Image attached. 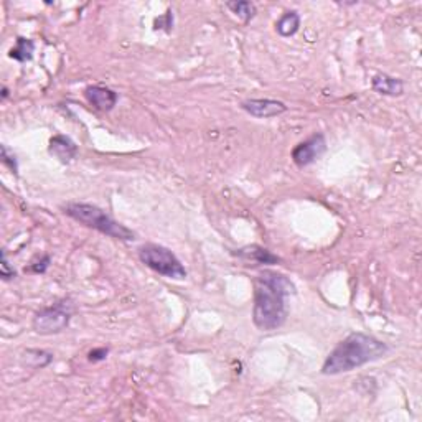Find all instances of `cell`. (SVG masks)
<instances>
[{
	"mask_svg": "<svg viewBox=\"0 0 422 422\" xmlns=\"http://www.w3.org/2000/svg\"><path fill=\"white\" fill-rule=\"evenodd\" d=\"M34 53H35L34 40L19 36L17 43H15V47L10 50L9 56L12 60L19 61V63H25V61H30L34 58Z\"/></svg>",
	"mask_w": 422,
	"mask_h": 422,
	"instance_id": "13",
	"label": "cell"
},
{
	"mask_svg": "<svg viewBox=\"0 0 422 422\" xmlns=\"http://www.w3.org/2000/svg\"><path fill=\"white\" fill-rule=\"evenodd\" d=\"M0 276H2L3 281H10V279L17 277V272L15 269L12 268L9 259H7V253L2 251V264H0Z\"/></svg>",
	"mask_w": 422,
	"mask_h": 422,
	"instance_id": "17",
	"label": "cell"
},
{
	"mask_svg": "<svg viewBox=\"0 0 422 422\" xmlns=\"http://www.w3.org/2000/svg\"><path fill=\"white\" fill-rule=\"evenodd\" d=\"M10 96V91L7 86H2V101H7V97Z\"/></svg>",
	"mask_w": 422,
	"mask_h": 422,
	"instance_id": "20",
	"label": "cell"
},
{
	"mask_svg": "<svg viewBox=\"0 0 422 422\" xmlns=\"http://www.w3.org/2000/svg\"><path fill=\"white\" fill-rule=\"evenodd\" d=\"M139 259L154 272L161 274L163 277L183 281L187 279V269L182 261L170 251L169 248L161 244L147 243L139 248Z\"/></svg>",
	"mask_w": 422,
	"mask_h": 422,
	"instance_id": "4",
	"label": "cell"
},
{
	"mask_svg": "<svg viewBox=\"0 0 422 422\" xmlns=\"http://www.w3.org/2000/svg\"><path fill=\"white\" fill-rule=\"evenodd\" d=\"M28 362L34 364L35 368H45L53 362V355L43 350H27Z\"/></svg>",
	"mask_w": 422,
	"mask_h": 422,
	"instance_id": "15",
	"label": "cell"
},
{
	"mask_svg": "<svg viewBox=\"0 0 422 422\" xmlns=\"http://www.w3.org/2000/svg\"><path fill=\"white\" fill-rule=\"evenodd\" d=\"M301 28V15L296 10H289L276 22V32L284 38L294 36Z\"/></svg>",
	"mask_w": 422,
	"mask_h": 422,
	"instance_id": "12",
	"label": "cell"
},
{
	"mask_svg": "<svg viewBox=\"0 0 422 422\" xmlns=\"http://www.w3.org/2000/svg\"><path fill=\"white\" fill-rule=\"evenodd\" d=\"M327 152V141L325 135L322 132L310 135L304 142L297 144L292 149V161L298 169H305V167L312 165L317 162L323 154Z\"/></svg>",
	"mask_w": 422,
	"mask_h": 422,
	"instance_id": "6",
	"label": "cell"
},
{
	"mask_svg": "<svg viewBox=\"0 0 422 422\" xmlns=\"http://www.w3.org/2000/svg\"><path fill=\"white\" fill-rule=\"evenodd\" d=\"M296 288L284 274L264 270L254 282L253 322L261 331L281 329L288 320V297Z\"/></svg>",
	"mask_w": 422,
	"mask_h": 422,
	"instance_id": "1",
	"label": "cell"
},
{
	"mask_svg": "<svg viewBox=\"0 0 422 422\" xmlns=\"http://www.w3.org/2000/svg\"><path fill=\"white\" fill-rule=\"evenodd\" d=\"M84 97L93 108H96L97 110H102V113H109V110L114 109V106L117 104V93L113 91L110 88H106V86H88L84 89Z\"/></svg>",
	"mask_w": 422,
	"mask_h": 422,
	"instance_id": "8",
	"label": "cell"
},
{
	"mask_svg": "<svg viewBox=\"0 0 422 422\" xmlns=\"http://www.w3.org/2000/svg\"><path fill=\"white\" fill-rule=\"evenodd\" d=\"M2 163L3 165L9 169L12 174L14 175H19V162H17V157H15L14 152H10L9 147H7L5 144H2Z\"/></svg>",
	"mask_w": 422,
	"mask_h": 422,
	"instance_id": "16",
	"label": "cell"
},
{
	"mask_svg": "<svg viewBox=\"0 0 422 422\" xmlns=\"http://www.w3.org/2000/svg\"><path fill=\"white\" fill-rule=\"evenodd\" d=\"M226 7L235 14L237 19L243 20L244 23H249L256 17L257 9L253 2H246V0H236V2H226Z\"/></svg>",
	"mask_w": 422,
	"mask_h": 422,
	"instance_id": "14",
	"label": "cell"
},
{
	"mask_svg": "<svg viewBox=\"0 0 422 422\" xmlns=\"http://www.w3.org/2000/svg\"><path fill=\"white\" fill-rule=\"evenodd\" d=\"M73 312H75V304L69 298H63L56 304L38 310L32 320V327L38 335L61 333L71 322Z\"/></svg>",
	"mask_w": 422,
	"mask_h": 422,
	"instance_id": "5",
	"label": "cell"
},
{
	"mask_svg": "<svg viewBox=\"0 0 422 422\" xmlns=\"http://www.w3.org/2000/svg\"><path fill=\"white\" fill-rule=\"evenodd\" d=\"M48 152L53 157L58 159L61 163H69L78 157V145L75 144L71 137L63 134H56L50 139V145H48Z\"/></svg>",
	"mask_w": 422,
	"mask_h": 422,
	"instance_id": "9",
	"label": "cell"
},
{
	"mask_svg": "<svg viewBox=\"0 0 422 422\" xmlns=\"http://www.w3.org/2000/svg\"><path fill=\"white\" fill-rule=\"evenodd\" d=\"M108 355H109V348L99 347V348H94V350L89 351L88 360L91 363H101V362H104L106 358H108Z\"/></svg>",
	"mask_w": 422,
	"mask_h": 422,
	"instance_id": "19",
	"label": "cell"
},
{
	"mask_svg": "<svg viewBox=\"0 0 422 422\" xmlns=\"http://www.w3.org/2000/svg\"><path fill=\"white\" fill-rule=\"evenodd\" d=\"M371 88L373 91L383 96H401L404 93V83L403 80L395 76H389L386 73H378V75L373 76L371 80Z\"/></svg>",
	"mask_w": 422,
	"mask_h": 422,
	"instance_id": "10",
	"label": "cell"
},
{
	"mask_svg": "<svg viewBox=\"0 0 422 422\" xmlns=\"http://www.w3.org/2000/svg\"><path fill=\"white\" fill-rule=\"evenodd\" d=\"M65 215L73 218L78 223L84 224V226L96 229V231L102 233V235L114 237L119 241H134L135 233L132 229H129L124 224H121L116 221L113 216H109L108 213L101 208L94 207L89 203H68L63 208Z\"/></svg>",
	"mask_w": 422,
	"mask_h": 422,
	"instance_id": "3",
	"label": "cell"
},
{
	"mask_svg": "<svg viewBox=\"0 0 422 422\" xmlns=\"http://www.w3.org/2000/svg\"><path fill=\"white\" fill-rule=\"evenodd\" d=\"M389 347L371 335L355 331L343 338L322 364V373L327 376L342 375L362 368L366 363L383 358Z\"/></svg>",
	"mask_w": 422,
	"mask_h": 422,
	"instance_id": "2",
	"label": "cell"
},
{
	"mask_svg": "<svg viewBox=\"0 0 422 422\" xmlns=\"http://www.w3.org/2000/svg\"><path fill=\"white\" fill-rule=\"evenodd\" d=\"M235 254L237 257H241V259L257 262V264H277V262H281V257H277L276 254H272L266 248H261V246L257 244L237 249Z\"/></svg>",
	"mask_w": 422,
	"mask_h": 422,
	"instance_id": "11",
	"label": "cell"
},
{
	"mask_svg": "<svg viewBox=\"0 0 422 422\" xmlns=\"http://www.w3.org/2000/svg\"><path fill=\"white\" fill-rule=\"evenodd\" d=\"M241 108H243V110H246L249 116L257 119L277 117L288 110V106L277 99H246L243 101V104H241Z\"/></svg>",
	"mask_w": 422,
	"mask_h": 422,
	"instance_id": "7",
	"label": "cell"
},
{
	"mask_svg": "<svg viewBox=\"0 0 422 422\" xmlns=\"http://www.w3.org/2000/svg\"><path fill=\"white\" fill-rule=\"evenodd\" d=\"M50 264H51V257L48 256V254H45V256L40 257L38 261H35L28 270L34 274H45L48 270V268H50Z\"/></svg>",
	"mask_w": 422,
	"mask_h": 422,
	"instance_id": "18",
	"label": "cell"
}]
</instances>
